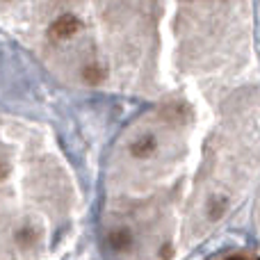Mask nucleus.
<instances>
[{
  "instance_id": "obj_2",
  "label": "nucleus",
  "mask_w": 260,
  "mask_h": 260,
  "mask_svg": "<svg viewBox=\"0 0 260 260\" xmlns=\"http://www.w3.org/2000/svg\"><path fill=\"white\" fill-rule=\"evenodd\" d=\"M153 148H155V139H153L151 135H146V137H142L139 142H135V144H133V155H135V157L151 155Z\"/></svg>"
},
{
  "instance_id": "obj_4",
  "label": "nucleus",
  "mask_w": 260,
  "mask_h": 260,
  "mask_svg": "<svg viewBox=\"0 0 260 260\" xmlns=\"http://www.w3.org/2000/svg\"><path fill=\"white\" fill-rule=\"evenodd\" d=\"M110 242H112V247H114V249H123V247H128V242H130V233H128V231H117V233L110 235Z\"/></svg>"
},
{
  "instance_id": "obj_3",
  "label": "nucleus",
  "mask_w": 260,
  "mask_h": 260,
  "mask_svg": "<svg viewBox=\"0 0 260 260\" xmlns=\"http://www.w3.org/2000/svg\"><path fill=\"white\" fill-rule=\"evenodd\" d=\"M82 78H85L87 82H91V85H96V82H101L105 78V71L101 67H87L85 71H82Z\"/></svg>"
},
{
  "instance_id": "obj_1",
  "label": "nucleus",
  "mask_w": 260,
  "mask_h": 260,
  "mask_svg": "<svg viewBox=\"0 0 260 260\" xmlns=\"http://www.w3.org/2000/svg\"><path fill=\"white\" fill-rule=\"evenodd\" d=\"M78 27H80V21L76 16H71V14H64V16H59L53 23L50 37H55V39H69V37H73L78 32Z\"/></svg>"
}]
</instances>
